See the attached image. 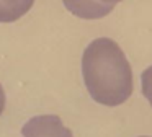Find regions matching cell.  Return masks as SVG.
<instances>
[{"label": "cell", "instance_id": "obj_3", "mask_svg": "<svg viewBox=\"0 0 152 137\" xmlns=\"http://www.w3.org/2000/svg\"><path fill=\"white\" fill-rule=\"evenodd\" d=\"M62 3L72 15L83 20L103 18L115 10V5H108L100 0H62Z\"/></svg>", "mask_w": 152, "mask_h": 137}, {"label": "cell", "instance_id": "obj_2", "mask_svg": "<svg viewBox=\"0 0 152 137\" xmlns=\"http://www.w3.org/2000/svg\"><path fill=\"white\" fill-rule=\"evenodd\" d=\"M23 137H74L69 127L62 124L56 114L34 116L21 127Z\"/></svg>", "mask_w": 152, "mask_h": 137}, {"label": "cell", "instance_id": "obj_1", "mask_svg": "<svg viewBox=\"0 0 152 137\" xmlns=\"http://www.w3.org/2000/svg\"><path fill=\"white\" fill-rule=\"evenodd\" d=\"M82 75L90 96L105 106H119L132 93V70L116 41L98 38L82 55Z\"/></svg>", "mask_w": 152, "mask_h": 137}, {"label": "cell", "instance_id": "obj_6", "mask_svg": "<svg viewBox=\"0 0 152 137\" xmlns=\"http://www.w3.org/2000/svg\"><path fill=\"white\" fill-rule=\"evenodd\" d=\"M4 109H5V91L2 88V85H0V116H2Z\"/></svg>", "mask_w": 152, "mask_h": 137}, {"label": "cell", "instance_id": "obj_4", "mask_svg": "<svg viewBox=\"0 0 152 137\" xmlns=\"http://www.w3.org/2000/svg\"><path fill=\"white\" fill-rule=\"evenodd\" d=\"M34 0H0V23H13L31 10Z\"/></svg>", "mask_w": 152, "mask_h": 137}, {"label": "cell", "instance_id": "obj_8", "mask_svg": "<svg viewBox=\"0 0 152 137\" xmlns=\"http://www.w3.org/2000/svg\"><path fill=\"white\" fill-rule=\"evenodd\" d=\"M142 137H147V136H142Z\"/></svg>", "mask_w": 152, "mask_h": 137}, {"label": "cell", "instance_id": "obj_7", "mask_svg": "<svg viewBox=\"0 0 152 137\" xmlns=\"http://www.w3.org/2000/svg\"><path fill=\"white\" fill-rule=\"evenodd\" d=\"M100 2H103V3H108V5H116V3L123 2V0H100Z\"/></svg>", "mask_w": 152, "mask_h": 137}, {"label": "cell", "instance_id": "obj_5", "mask_svg": "<svg viewBox=\"0 0 152 137\" xmlns=\"http://www.w3.org/2000/svg\"><path fill=\"white\" fill-rule=\"evenodd\" d=\"M141 85H142V95H144L145 100L149 101V104L152 106V65L142 72Z\"/></svg>", "mask_w": 152, "mask_h": 137}]
</instances>
